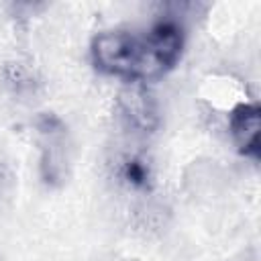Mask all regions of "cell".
Wrapping results in <instances>:
<instances>
[{
    "mask_svg": "<svg viewBox=\"0 0 261 261\" xmlns=\"http://www.w3.org/2000/svg\"><path fill=\"white\" fill-rule=\"evenodd\" d=\"M184 45L175 22H159L149 31H110L92 41V59L98 69L124 80H153L169 71Z\"/></svg>",
    "mask_w": 261,
    "mask_h": 261,
    "instance_id": "1",
    "label": "cell"
},
{
    "mask_svg": "<svg viewBox=\"0 0 261 261\" xmlns=\"http://www.w3.org/2000/svg\"><path fill=\"white\" fill-rule=\"evenodd\" d=\"M43 139V175L47 181H57L65 167V128L55 116H43L39 122Z\"/></svg>",
    "mask_w": 261,
    "mask_h": 261,
    "instance_id": "2",
    "label": "cell"
},
{
    "mask_svg": "<svg viewBox=\"0 0 261 261\" xmlns=\"http://www.w3.org/2000/svg\"><path fill=\"white\" fill-rule=\"evenodd\" d=\"M230 135L241 153L261 155V110L257 104H239L230 114Z\"/></svg>",
    "mask_w": 261,
    "mask_h": 261,
    "instance_id": "3",
    "label": "cell"
},
{
    "mask_svg": "<svg viewBox=\"0 0 261 261\" xmlns=\"http://www.w3.org/2000/svg\"><path fill=\"white\" fill-rule=\"evenodd\" d=\"M122 177L133 184V186H147V179H149V171L147 167L143 165V161H137V159H130L124 163L122 167Z\"/></svg>",
    "mask_w": 261,
    "mask_h": 261,
    "instance_id": "4",
    "label": "cell"
}]
</instances>
